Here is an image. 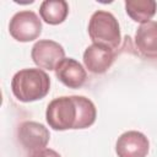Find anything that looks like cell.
Segmentation results:
<instances>
[{
  "label": "cell",
  "instance_id": "1",
  "mask_svg": "<svg viewBox=\"0 0 157 157\" xmlns=\"http://www.w3.org/2000/svg\"><path fill=\"white\" fill-rule=\"evenodd\" d=\"M97 117L93 102L83 96L58 97L47 108V123L54 130L86 129L91 126Z\"/></svg>",
  "mask_w": 157,
  "mask_h": 157
},
{
  "label": "cell",
  "instance_id": "2",
  "mask_svg": "<svg viewBox=\"0 0 157 157\" xmlns=\"http://www.w3.org/2000/svg\"><path fill=\"white\" fill-rule=\"evenodd\" d=\"M13 96L21 102H33L44 98L50 90V78L42 69H22L11 80Z\"/></svg>",
  "mask_w": 157,
  "mask_h": 157
},
{
  "label": "cell",
  "instance_id": "3",
  "mask_svg": "<svg viewBox=\"0 0 157 157\" xmlns=\"http://www.w3.org/2000/svg\"><path fill=\"white\" fill-rule=\"evenodd\" d=\"M88 36L94 44L115 49L120 44V28L113 13L98 10L92 13L88 22Z\"/></svg>",
  "mask_w": 157,
  "mask_h": 157
},
{
  "label": "cell",
  "instance_id": "4",
  "mask_svg": "<svg viewBox=\"0 0 157 157\" xmlns=\"http://www.w3.org/2000/svg\"><path fill=\"white\" fill-rule=\"evenodd\" d=\"M9 32L18 42H31L42 33V22L36 12L29 10L20 11L11 17Z\"/></svg>",
  "mask_w": 157,
  "mask_h": 157
},
{
  "label": "cell",
  "instance_id": "5",
  "mask_svg": "<svg viewBox=\"0 0 157 157\" xmlns=\"http://www.w3.org/2000/svg\"><path fill=\"white\" fill-rule=\"evenodd\" d=\"M31 56L33 63L40 69L55 70L56 65L65 58V50L54 40L42 39L32 47Z\"/></svg>",
  "mask_w": 157,
  "mask_h": 157
},
{
  "label": "cell",
  "instance_id": "6",
  "mask_svg": "<svg viewBox=\"0 0 157 157\" xmlns=\"http://www.w3.org/2000/svg\"><path fill=\"white\" fill-rule=\"evenodd\" d=\"M17 137L20 144L26 151L36 152L45 148L49 142V130L40 123L37 121H23L17 129Z\"/></svg>",
  "mask_w": 157,
  "mask_h": 157
},
{
  "label": "cell",
  "instance_id": "7",
  "mask_svg": "<svg viewBox=\"0 0 157 157\" xmlns=\"http://www.w3.org/2000/svg\"><path fill=\"white\" fill-rule=\"evenodd\" d=\"M150 142L147 137L135 130L121 134L115 144L118 157H146L148 153Z\"/></svg>",
  "mask_w": 157,
  "mask_h": 157
},
{
  "label": "cell",
  "instance_id": "8",
  "mask_svg": "<svg viewBox=\"0 0 157 157\" xmlns=\"http://www.w3.org/2000/svg\"><path fill=\"white\" fill-rule=\"evenodd\" d=\"M114 56L115 54L113 49L93 43L87 47L83 53V64L88 71L93 74H103L114 63Z\"/></svg>",
  "mask_w": 157,
  "mask_h": 157
},
{
  "label": "cell",
  "instance_id": "9",
  "mask_svg": "<svg viewBox=\"0 0 157 157\" xmlns=\"http://www.w3.org/2000/svg\"><path fill=\"white\" fill-rule=\"evenodd\" d=\"M54 71L58 80L69 88H80L87 78L83 66L72 58H64Z\"/></svg>",
  "mask_w": 157,
  "mask_h": 157
},
{
  "label": "cell",
  "instance_id": "10",
  "mask_svg": "<svg viewBox=\"0 0 157 157\" xmlns=\"http://www.w3.org/2000/svg\"><path fill=\"white\" fill-rule=\"evenodd\" d=\"M135 45L139 53L148 59H157V22L148 21L139 26L135 33Z\"/></svg>",
  "mask_w": 157,
  "mask_h": 157
},
{
  "label": "cell",
  "instance_id": "11",
  "mask_svg": "<svg viewBox=\"0 0 157 157\" xmlns=\"http://www.w3.org/2000/svg\"><path fill=\"white\" fill-rule=\"evenodd\" d=\"M69 13V5L65 0H45L40 4L39 15L49 25H59L65 21Z\"/></svg>",
  "mask_w": 157,
  "mask_h": 157
},
{
  "label": "cell",
  "instance_id": "12",
  "mask_svg": "<svg viewBox=\"0 0 157 157\" xmlns=\"http://www.w3.org/2000/svg\"><path fill=\"white\" fill-rule=\"evenodd\" d=\"M125 11L135 22H148L157 11V4L155 0H126Z\"/></svg>",
  "mask_w": 157,
  "mask_h": 157
},
{
  "label": "cell",
  "instance_id": "13",
  "mask_svg": "<svg viewBox=\"0 0 157 157\" xmlns=\"http://www.w3.org/2000/svg\"><path fill=\"white\" fill-rule=\"evenodd\" d=\"M31 157H61V156L52 148H42V150L33 152Z\"/></svg>",
  "mask_w": 157,
  "mask_h": 157
}]
</instances>
